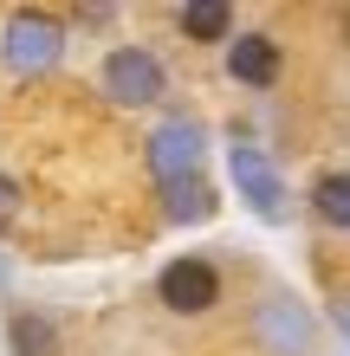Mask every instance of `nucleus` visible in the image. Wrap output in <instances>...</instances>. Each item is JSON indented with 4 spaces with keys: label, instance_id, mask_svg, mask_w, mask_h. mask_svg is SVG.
Returning a JSON list of instances; mask_svg holds the SVG:
<instances>
[{
    "label": "nucleus",
    "instance_id": "1",
    "mask_svg": "<svg viewBox=\"0 0 350 356\" xmlns=\"http://www.w3.org/2000/svg\"><path fill=\"white\" fill-rule=\"evenodd\" d=\"M58 58H65V19L58 13H46V7L7 13V26H0V65L13 78H46V72H58Z\"/></svg>",
    "mask_w": 350,
    "mask_h": 356
},
{
    "label": "nucleus",
    "instance_id": "2",
    "mask_svg": "<svg viewBox=\"0 0 350 356\" xmlns=\"http://www.w3.org/2000/svg\"><path fill=\"white\" fill-rule=\"evenodd\" d=\"M246 337H253L260 356H312L318 350V318H312V305L299 291L273 285L253 305V318H246Z\"/></svg>",
    "mask_w": 350,
    "mask_h": 356
},
{
    "label": "nucleus",
    "instance_id": "3",
    "mask_svg": "<svg viewBox=\"0 0 350 356\" xmlns=\"http://www.w3.org/2000/svg\"><path fill=\"white\" fill-rule=\"evenodd\" d=\"M97 85L123 111H150V104L169 97V72H162V58L150 46H111L104 65H97Z\"/></svg>",
    "mask_w": 350,
    "mask_h": 356
},
{
    "label": "nucleus",
    "instance_id": "4",
    "mask_svg": "<svg viewBox=\"0 0 350 356\" xmlns=\"http://www.w3.org/2000/svg\"><path fill=\"white\" fill-rule=\"evenodd\" d=\"M143 162H150V181L169 195V188L201 175V123L195 117H162L150 143H143Z\"/></svg>",
    "mask_w": 350,
    "mask_h": 356
},
{
    "label": "nucleus",
    "instance_id": "5",
    "mask_svg": "<svg viewBox=\"0 0 350 356\" xmlns=\"http://www.w3.org/2000/svg\"><path fill=\"white\" fill-rule=\"evenodd\" d=\"M228 169H234V188L246 195V207H253L260 220H285L292 207H285V175H279V162L260 149L253 136H234V149H228Z\"/></svg>",
    "mask_w": 350,
    "mask_h": 356
},
{
    "label": "nucleus",
    "instance_id": "6",
    "mask_svg": "<svg viewBox=\"0 0 350 356\" xmlns=\"http://www.w3.org/2000/svg\"><path fill=\"white\" fill-rule=\"evenodd\" d=\"M156 298L175 311V318H201V311H214L221 305V272L214 259H201V253H182L156 272Z\"/></svg>",
    "mask_w": 350,
    "mask_h": 356
},
{
    "label": "nucleus",
    "instance_id": "7",
    "mask_svg": "<svg viewBox=\"0 0 350 356\" xmlns=\"http://www.w3.org/2000/svg\"><path fill=\"white\" fill-rule=\"evenodd\" d=\"M279 72H285V52H279L273 33H234V46H228V78H234V85L273 91Z\"/></svg>",
    "mask_w": 350,
    "mask_h": 356
},
{
    "label": "nucleus",
    "instance_id": "8",
    "mask_svg": "<svg viewBox=\"0 0 350 356\" xmlns=\"http://www.w3.org/2000/svg\"><path fill=\"white\" fill-rule=\"evenodd\" d=\"M305 214H312L324 234H350V169H324L305 188Z\"/></svg>",
    "mask_w": 350,
    "mask_h": 356
},
{
    "label": "nucleus",
    "instance_id": "9",
    "mask_svg": "<svg viewBox=\"0 0 350 356\" xmlns=\"http://www.w3.org/2000/svg\"><path fill=\"white\" fill-rule=\"evenodd\" d=\"M175 26L195 46H234V7L228 0H189V7H175Z\"/></svg>",
    "mask_w": 350,
    "mask_h": 356
},
{
    "label": "nucleus",
    "instance_id": "10",
    "mask_svg": "<svg viewBox=\"0 0 350 356\" xmlns=\"http://www.w3.org/2000/svg\"><path fill=\"white\" fill-rule=\"evenodd\" d=\"M7 350L13 356H58V324L46 318V311H26L19 305L7 318Z\"/></svg>",
    "mask_w": 350,
    "mask_h": 356
},
{
    "label": "nucleus",
    "instance_id": "11",
    "mask_svg": "<svg viewBox=\"0 0 350 356\" xmlns=\"http://www.w3.org/2000/svg\"><path fill=\"white\" fill-rule=\"evenodd\" d=\"M162 201H169V207H162V214H169V227H201V220H214V188L208 181H182V188H169V195H162Z\"/></svg>",
    "mask_w": 350,
    "mask_h": 356
},
{
    "label": "nucleus",
    "instance_id": "12",
    "mask_svg": "<svg viewBox=\"0 0 350 356\" xmlns=\"http://www.w3.org/2000/svg\"><path fill=\"white\" fill-rule=\"evenodd\" d=\"M19 201H26V195H19V181H13V175H0V234L19 220Z\"/></svg>",
    "mask_w": 350,
    "mask_h": 356
},
{
    "label": "nucleus",
    "instance_id": "13",
    "mask_svg": "<svg viewBox=\"0 0 350 356\" xmlns=\"http://www.w3.org/2000/svg\"><path fill=\"white\" fill-rule=\"evenodd\" d=\"M337 33H344V46H350V7H344V13H337Z\"/></svg>",
    "mask_w": 350,
    "mask_h": 356
},
{
    "label": "nucleus",
    "instance_id": "14",
    "mask_svg": "<svg viewBox=\"0 0 350 356\" xmlns=\"http://www.w3.org/2000/svg\"><path fill=\"white\" fill-rule=\"evenodd\" d=\"M337 324H344V337H350V305H344V311H337Z\"/></svg>",
    "mask_w": 350,
    "mask_h": 356
}]
</instances>
